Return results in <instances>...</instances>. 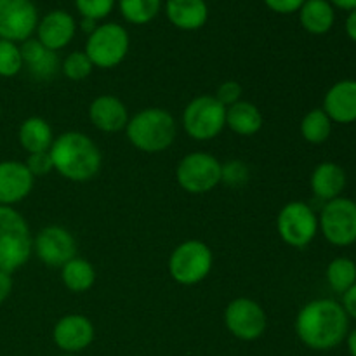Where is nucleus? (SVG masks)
I'll return each mask as SVG.
<instances>
[{
	"label": "nucleus",
	"instance_id": "obj_9",
	"mask_svg": "<svg viewBox=\"0 0 356 356\" xmlns=\"http://www.w3.org/2000/svg\"><path fill=\"white\" fill-rule=\"evenodd\" d=\"M280 238L294 249H305L318 233V216L305 202H289L277 218Z\"/></svg>",
	"mask_w": 356,
	"mask_h": 356
},
{
	"label": "nucleus",
	"instance_id": "obj_19",
	"mask_svg": "<svg viewBox=\"0 0 356 356\" xmlns=\"http://www.w3.org/2000/svg\"><path fill=\"white\" fill-rule=\"evenodd\" d=\"M21 47L23 66L30 72V75L37 80H51L59 70L58 52L51 51L42 45L37 38H28Z\"/></svg>",
	"mask_w": 356,
	"mask_h": 356
},
{
	"label": "nucleus",
	"instance_id": "obj_12",
	"mask_svg": "<svg viewBox=\"0 0 356 356\" xmlns=\"http://www.w3.org/2000/svg\"><path fill=\"white\" fill-rule=\"evenodd\" d=\"M38 26V10L31 0H0V38L23 44Z\"/></svg>",
	"mask_w": 356,
	"mask_h": 356
},
{
	"label": "nucleus",
	"instance_id": "obj_32",
	"mask_svg": "<svg viewBox=\"0 0 356 356\" xmlns=\"http://www.w3.org/2000/svg\"><path fill=\"white\" fill-rule=\"evenodd\" d=\"M249 181V167L240 160H229L221 167V183L228 186H242Z\"/></svg>",
	"mask_w": 356,
	"mask_h": 356
},
{
	"label": "nucleus",
	"instance_id": "obj_6",
	"mask_svg": "<svg viewBox=\"0 0 356 356\" xmlns=\"http://www.w3.org/2000/svg\"><path fill=\"white\" fill-rule=\"evenodd\" d=\"M131 47L127 30L118 23H103L87 37L86 54L96 68L110 70L120 65Z\"/></svg>",
	"mask_w": 356,
	"mask_h": 356
},
{
	"label": "nucleus",
	"instance_id": "obj_40",
	"mask_svg": "<svg viewBox=\"0 0 356 356\" xmlns=\"http://www.w3.org/2000/svg\"><path fill=\"white\" fill-rule=\"evenodd\" d=\"M346 344H348V351H350V355L356 356V329L353 330V332L348 334Z\"/></svg>",
	"mask_w": 356,
	"mask_h": 356
},
{
	"label": "nucleus",
	"instance_id": "obj_7",
	"mask_svg": "<svg viewBox=\"0 0 356 356\" xmlns=\"http://www.w3.org/2000/svg\"><path fill=\"white\" fill-rule=\"evenodd\" d=\"M183 127L195 141H211L226 127V106L216 96H197L184 108Z\"/></svg>",
	"mask_w": 356,
	"mask_h": 356
},
{
	"label": "nucleus",
	"instance_id": "obj_22",
	"mask_svg": "<svg viewBox=\"0 0 356 356\" xmlns=\"http://www.w3.org/2000/svg\"><path fill=\"white\" fill-rule=\"evenodd\" d=\"M17 139H19L21 148L28 152V155H31V153L49 152L54 141V134L45 118L30 117L21 122Z\"/></svg>",
	"mask_w": 356,
	"mask_h": 356
},
{
	"label": "nucleus",
	"instance_id": "obj_3",
	"mask_svg": "<svg viewBox=\"0 0 356 356\" xmlns=\"http://www.w3.org/2000/svg\"><path fill=\"white\" fill-rule=\"evenodd\" d=\"M125 132L139 152L160 153L172 145L177 127L172 115L163 108H145L129 118Z\"/></svg>",
	"mask_w": 356,
	"mask_h": 356
},
{
	"label": "nucleus",
	"instance_id": "obj_31",
	"mask_svg": "<svg viewBox=\"0 0 356 356\" xmlns=\"http://www.w3.org/2000/svg\"><path fill=\"white\" fill-rule=\"evenodd\" d=\"M75 7L86 19H104L113 10L115 0H75Z\"/></svg>",
	"mask_w": 356,
	"mask_h": 356
},
{
	"label": "nucleus",
	"instance_id": "obj_18",
	"mask_svg": "<svg viewBox=\"0 0 356 356\" xmlns=\"http://www.w3.org/2000/svg\"><path fill=\"white\" fill-rule=\"evenodd\" d=\"M89 120L101 132H120L129 124L127 106L117 96L103 94L97 96L89 106Z\"/></svg>",
	"mask_w": 356,
	"mask_h": 356
},
{
	"label": "nucleus",
	"instance_id": "obj_2",
	"mask_svg": "<svg viewBox=\"0 0 356 356\" xmlns=\"http://www.w3.org/2000/svg\"><path fill=\"white\" fill-rule=\"evenodd\" d=\"M49 155L56 172L73 183H87L94 179L103 163L96 143L87 134L76 131L63 132L54 138Z\"/></svg>",
	"mask_w": 356,
	"mask_h": 356
},
{
	"label": "nucleus",
	"instance_id": "obj_42",
	"mask_svg": "<svg viewBox=\"0 0 356 356\" xmlns=\"http://www.w3.org/2000/svg\"><path fill=\"white\" fill-rule=\"evenodd\" d=\"M59 356H76V355H70V353H63V355H59Z\"/></svg>",
	"mask_w": 356,
	"mask_h": 356
},
{
	"label": "nucleus",
	"instance_id": "obj_21",
	"mask_svg": "<svg viewBox=\"0 0 356 356\" xmlns=\"http://www.w3.org/2000/svg\"><path fill=\"white\" fill-rule=\"evenodd\" d=\"M309 184L315 197L330 202L334 198H339L346 188V172L339 163L322 162L313 170Z\"/></svg>",
	"mask_w": 356,
	"mask_h": 356
},
{
	"label": "nucleus",
	"instance_id": "obj_1",
	"mask_svg": "<svg viewBox=\"0 0 356 356\" xmlns=\"http://www.w3.org/2000/svg\"><path fill=\"white\" fill-rule=\"evenodd\" d=\"M296 334L309 350H334L350 334V316L341 302L334 299H315L298 313Z\"/></svg>",
	"mask_w": 356,
	"mask_h": 356
},
{
	"label": "nucleus",
	"instance_id": "obj_38",
	"mask_svg": "<svg viewBox=\"0 0 356 356\" xmlns=\"http://www.w3.org/2000/svg\"><path fill=\"white\" fill-rule=\"evenodd\" d=\"M346 33L351 40L356 42V9L350 13V16L346 17Z\"/></svg>",
	"mask_w": 356,
	"mask_h": 356
},
{
	"label": "nucleus",
	"instance_id": "obj_26",
	"mask_svg": "<svg viewBox=\"0 0 356 356\" xmlns=\"http://www.w3.org/2000/svg\"><path fill=\"white\" fill-rule=\"evenodd\" d=\"M325 277L329 287L336 294L343 296L348 289L356 284V263L350 257H336L327 266Z\"/></svg>",
	"mask_w": 356,
	"mask_h": 356
},
{
	"label": "nucleus",
	"instance_id": "obj_17",
	"mask_svg": "<svg viewBox=\"0 0 356 356\" xmlns=\"http://www.w3.org/2000/svg\"><path fill=\"white\" fill-rule=\"evenodd\" d=\"M323 111L337 124L356 122V80H339L327 90L323 97Z\"/></svg>",
	"mask_w": 356,
	"mask_h": 356
},
{
	"label": "nucleus",
	"instance_id": "obj_30",
	"mask_svg": "<svg viewBox=\"0 0 356 356\" xmlns=\"http://www.w3.org/2000/svg\"><path fill=\"white\" fill-rule=\"evenodd\" d=\"M92 70L94 65L87 58L86 52L82 51L70 52L61 65L63 75L68 80H72V82H82V80H86L92 73Z\"/></svg>",
	"mask_w": 356,
	"mask_h": 356
},
{
	"label": "nucleus",
	"instance_id": "obj_43",
	"mask_svg": "<svg viewBox=\"0 0 356 356\" xmlns=\"http://www.w3.org/2000/svg\"><path fill=\"white\" fill-rule=\"evenodd\" d=\"M0 118H2V106H0Z\"/></svg>",
	"mask_w": 356,
	"mask_h": 356
},
{
	"label": "nucleus",
	"instance_id": "obj_25",
	"mask_svg": "<svg viewBox=\"0 0 356 356\" xmlns=\"http://www.w3.org/2000/svg\"><path fill=\"white\" fill-rule=\"evenodd\" d=\"M61 280L68 291L82 294L89 291L96 282V270L89 261L75 256L61 268Z\"/></svg>",
	"mask_w": 356,
	"mask_h": 356
},
{
	"label": "nucleus",
	"instance_id": "obj_13",
	"mask_svg": "<svg viewBox=\"0 0 356 356\" xmlns=\"http://www.w3.org/2000/svg\"><path fill=\"white\" fill-rule=\"evenodd\" d=\"M33 250L49 268H63L76 256L75 236L63 226H45L33 238Z\"/></svg>",
	"mask_w": 356,
	"mask_h": 356
},
{
	"label": "nucleus",
	"instance_id": "obj_11",
	"mask_svg": "<svg viewBox=\"0 0 356 356\" xmlns=\"http://www.w3.org/2000/svg\"><path fill=\"white\" fill-rule=\"evenodd\" d=\"M225 325L240 341H256L266 332L268 318L259 302L249 298L233 299L225 309Z\"/></svg>",
	"mask_w": 356,
	"mask_h": 356
},
{
	"label": "nucleus",
	"instance_id": "obj_27",
	"mask_svg": "<svg viewBox=\"0 0 356 356\" xmlns=\"http://www.w3.org/2000/svg\"><path fill=\"white\" fill-rule=\"evenodd\" d=\"M332 134V120L322 108L308 111L301 120V136L312 145H322Z\"/></svg>",
	"mask_w": 356,
	"mask_h": 356
},
{
	"label": "nucleus",
	"instance_id": "obj_23",
	"mask_svg": "<svg viewBox=\"0 0 356 356\" xmlns=\"http://www.w3.org/2000/svg\"><path fill=\"white\" fill-rule=\"evenodd\" d=\"M226 127L238 136H254L263 127V115L250 101H238L226 108Z\"/></svg>",
	"mask_w": 356,
	"mask_h": 356
},
{
	"label": "nucleus",
	"instance_id": "obj_29",
	"mask_svg": "<svg viewBox=\"0 0 356 356\" xmlns=\"http://www.w3.org/2000/svg\"><path fill=\"white\" fill-rule=\"evenodd\" d=\"M23 68V56H21L19 45L16 42L0 38V76L13 79Z\"/></svg>",
	"mask_w": 356,
	"mask_h": 356
},
{
	"label": "nucleus",
	"instance_id": "obj_16",
	"mask_svg": "<svg viewBox=\"0 0 356 356\" xmlns=\"http://www.w3.org/2000/svg\"><path fill=\"white\" fill-rule=\"evenodd\" d=\"M76 31L75 17L66 10H52L45 14L37 26V40L51 51L58 52L73 40Z\"/></svg>",
	"mask_w": 356,
	"mask_h": 356
},
{
	"label": "nucleus",
	"instance_id": "obj_5",
	"mask_svg": "<svg viewBox=\"0 0 356 356\" xmlns=\"http://www.w3.org/2000/svg\"><path fill=\"white\" fill-rule=\"evenodd\" d=\"M214 263L211 247L200 240H186L172 250L169 273L181 285H197L209 277Z\"/></svg>",
	"mask_w": 356,
	"mask_h": 356
},
{
	"label": "nucleus",
	"instance_id": "obj_37",
	"mask_svg": "<svg viewBox=\"0 0 356 356\" xmlns=\"http://www.w3.org/2000/svg\"><path fill=\"white\" fill-rule=\"evenodd\" d=\"M13 292V277L7 271L0 270V305L6 301Z\"/></svg>",
	"mask_w": 356,
	"mask_h": 356
},
{
	"label": "nucleus",
	"instance_id": "obj_28",
	"mask_svg": "<svg viewBox=\"0 0 356 356\" xmlns=\"http://www.w3.org/2000/svg\"><path fill=\"white\" fill-rule=\"evenodd\" d=\"M162 7V0H118V9L127 23L143 26L155 19Z\"/></svg>",
	"mask_w": 356,
	"mask_h": 356
},
{
	"label": "nucleus",
	"instance_id": "obj_8",
	"mask_svg": "<svg viewBox=\"0 0 356 356\" xmlns=\"http://www.w3.org/2000/svg\"><path fill=\"white\" fill-rule=\"evenodd\" d=\"M318 229L332 245H353L356 242V202L344 197L325 202L320 212Z\"/></svg>",
	"mask_w": 356,
	"mask_h": 356
},
{
	"label": "nucleus",
	"instance_id": "obj_15",
	"mask_svg": "<svg viewBox=\"0 0 356 356\" xmlns=\"http://www.w3.org/2000/svg\"><path fill=\"white\" fill-rule=\"evenodd\" d=\"M35 177L28 170L26 163L19 160L0 162V205L13 207L23 202L31 193Z\"/></svg>",
	"mask_w": 356,
	"mask_h": 356
},
{
	"label": "nucleus",
	"instance_id": "obj_35",
	"mask_svg": "<svg viewBox=\"0 0 356 356\" xmlns=\"http://www.w3.org/2000/svg\"><path fill=\"white\" fill-rule=\"evenodd\" d=\"M270 10L277 14H292L299 13L306 0H263Z\"/></svg>",
	"mask_w": 356,
	"mask_h": 356
},
{
	"label": "nucleus",
	"instance_id": "obj_41",
	"mask_svg": "<svg viewBox=\"0 0 356 356\" xmlns=\"http://www.w3.org/2000/svg\"><path fill=\"white\" fill-rule=\"evenodd\" d=\"M97 28V24H96V21H92V19H86V17H83L82 19V30L83 31H87V33H92L94 30H96Z\"/></svg>",
	"mask_w": 356,
	"mask_h": 356
},
{
	"label": "nucleus",
	"instance_id": "obj_33",
	"mask_svg": "<svg viewBox=\"0 0 356 356\" xmlns=\"http://www.w3.org/2000/svg\"><path fill=\"white\" fill-rule=\"evenodd\" d=\"M242 94H243V87L240 86V82H235V80H226V82H222L221 86L218 87L216 99L228 108L232 106V104L242 101Z\"/></svg>",
	"mask_w": 356,
	"mask_h": 356
},
{
	"label": "nucleus",
	"instance_id": "obj_20",
	"mask_svg": "<svg viewBox=\"0 0 356 356\" xmlns=\"http://www.w3.org/2000/svg\"><path fill=\"white\" fill-rule=\"evenodd\" d=\"M165 14L177 30L195 31L207 23L209 7L205 0H167Z\"/></svg>",
	"mask_w": 356,
	"mask_h": 356
},
{
	"label": "nucleus",
	"instance_id": "obj_4",
	"mask_svg": "<svg viewBox=\"0 0 356 356\" xmlns=\"http://www.w3.org/2000/svg\"><path fill=\"white\" fill-rule=\"evenodd\" d=\"M33 252V236L26 219L14 207L0 205V270L13 275Z\"/></svg>",
	"mask_w": 356,
	"mask_h": 356
},
{
	"label": "nucleus",
	"instance_id": "obj_24",
	"mask_svg": "<svg viewBox=\"0 0 356 356\" xmlns=\"http://www.w3.org/2000/svg\"><path fill=\"white\" fill-rule=\"evenodd\" d=\"M301 26L312 35H325L332 30L336 13L329 0H306L299 9Z\"/></svg>",
	"mask_w": 356,
	"mask_h": 356
},
{
	"label": "nucleus",
	"instance_id": "obj_10",
	"mask_svg": "<svg viewBox=\"0 0 356 356\" xmlns=\"http://www.w3.org/2000/svg\"><path fill=\"white\" fill-rule=\"evenodd\" d=\"M221 167L222 163L209 153H190L177 165V184L191 195L209 193L221 183Z\"/></svg>",
	"mask_w": 356,
	"mask_h": 356
},
{
	"label": "nucleus",
	"instance_id": "obj_36",
	"mask_svg": "<svg viewBox=\"0 0 356 356\" xmlns=\"http://www.w3.org/2000/svg\"><path fill=\"white\" fill-rule=\"evenodd\" d=\"M341 305H343L346 315L350 316V318L356 320V284L344 292L343 302H341Z\"/></svg>",
	"mask_w": 356,
	"mask_h": 356
},
{
	"label": "nucleus",
	"instance_id": "obj_39",
	"mask_svg": "<svg viewBox=\"0 0 356 356\" xmlns=\"http://www.w3.org/2000/svg\"><path fill=\"white\" fill-rule=\"evenodd\" d=\"M330 6L337 7V9H343V10H353L356 9V0H329Z\"/></svg>",
	"mask_w": 356,
	"mask_h": 356
},
{
	"label": "nucleus",
	"instance_id": "obj_34",
	"mask_svg": "<svg viewBox=\"0 0 356 356\" xmlns=\"http://www.w3.org/2000/svg\"><path fill=\"white\" fill-rule=\"evenodd\" d=\"M24 163H26L28 170H30L33 177L45 176V174H49L52 169H54V167H52V160H51V155H49V152L31 153V155H28V160Z\"/></svg>",
	"mask_w": 356,
	"mask_h": 356
},
{
	"label": "nucleus",
	"instance_id": "obj_14",
	"mask_svg": "<svg viewBox=\"0 0 356 356\" xmlns=\"http://www.w3.org/2000/svg\"><path fill=\"white\" fill-rule=\"evenodd\" d=\"M96 330L94 323L83 315H66L56 322L52 329V341L61 351L70 355L80 353L92 344Z\"/></svg>",
	"mask_w": 356,
	"mask_h": 356
}]
</instances>
